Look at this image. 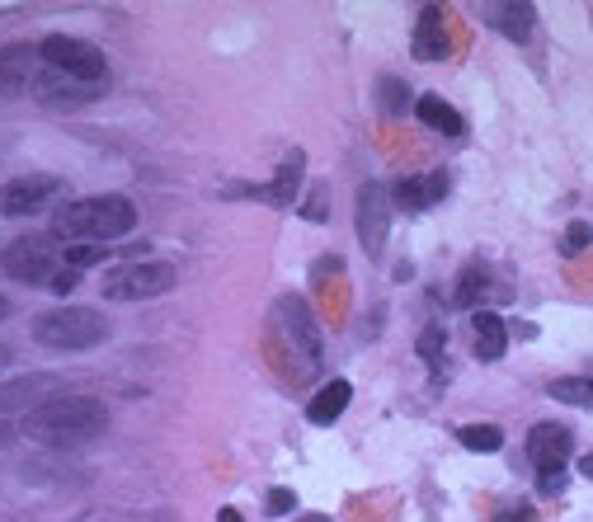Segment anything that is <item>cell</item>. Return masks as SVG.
<instances>
[{
  "label": "cell",
  "mask_w": 593,
  "mask_h": 522,
  "mask_svg": "<svg viewBox=\"0 0 593 522\" xmlns=\"http://www.w3.org/2000/svg\"><path fill=\"white\" fill-rule=\"evenodd\" d=\"M387 231H391V188L368 180L358 188V240L373 259L387 246Z\"/></svg>",
  "instance_id": "cell-8"
},
{
  "label": "cell",
  "mask_w": 593,
  "mask_h": 522,
  "mask_svg": "<svg viewBox=\"0 0 593 522\" xmlns=\"http://www.w3.org/2000/svg\"><path fill=\"white\" fill-rule=\"evenodd\" d=\"M410 52L420 62H443L448 57V29H443V10L439 6H424L420 20H414V43Z\"/></svg>",
  "instance_id": "cell-16"
},
{
  "label": "cell",
  "mask_w": 593,
  "mask_h": 522,
  "mask_svg": "<svg viewBox=\"0 0 593 522\" xmlns=\"http://www.w3.org/2000/svg\"><path fill=\"white\" fill-rule=\"evenodd\" d=\"M62 194L57 174H20L0 184V217H33Z\"/></svg>",
  "instance_id": "cell-7"
},
{
  "label": "cell",
  "mask_w": 593,
  "mask_h": 522,
  "mask_svg": "<svg viewBox=\"0 0 593 522\" xmlns=\"http://www.w3.org/2000/svg\"><path fill=\"white\" fill-rule=\"evenodd\" d=\"M570 452H574L570 428H561V424H537V428L528 433V457H532V466H537V476L565 471Z\"/></svg>",
  "instance_id": "cell-10"
},
{
  "label": "cell",
  "mask_w": 593,
  "mask_h": 522,
  "mask_svg": "<svg viewBox=\"0 0 593 522\" xmlns=\"http://www.w3.org/2000/svg\"><path fill=\"white\" fill-rule=\"evenodd\" d=\"M33 339L43 348H57V354H85V348H99L109 339V320L90 306H52L33 320Z\"/></svg>",
  "instance_id": "cell-3"
},
{
  "label": "cell",
  "mask_w": 593,
  "mask_h": 522,
  "mask_svg": "<svg viewBox=\"0 0 593 522\" xmlns=\"http://www.w3.org/2000/svg\"><path fill=\"white\" fill-rule=\"evenodd\" d=\"M39 43H10L0 47V95H29L39 80Z\"/></svg>",
  "instance_id": "cell-9"
},
{
  "label": "cell",
  "mask_w": 593,
  "mask_h": 522,
  "mask_svg": "<svg viewBox=\"0 0 593 522\" xmlns=\"http://www.w3.org/2000/svg\"><path fill=\"white\" fill-rule=\"evenodd\" d=\"M76 283H80V273H76V269H72V264H66V269H62V273H57V278H52V292H72V287H76Z\"/></svg>",
  "instance_id": "cell-31"
},
{
  "label": "cell",
  "mask_w": 593,
  "mask_h": 522,
  "mask_svg": "<svg viewBox=\"0 0 593 522\" xmlns=\"http://www.w3.org/2000/svg\"><path fill=\"white\" fill-rule=\"evenodd\" d=\"M589 240H593V226H589V221H574L570 231H565V250H570V254H580Z\"/></svg>",
  "instance_id": "cell-27"
},
{
  "label": "cell",
  "mask_w": 593,
  "mask_h": 522,
  "mask_svg": "<svg viewBox=\"0 0 593 522\" xmlns=\"http://www.w3.org/2000/svg\"><path fill=\"white\" fill-rule=\"evenodd\" d=\"M485 20H490V29H499L504 39L528 43L532 24H537V6H528V0H499V6H485Z\"/></svg>",
  "instance_id": "cell-15"
},
{
  "label": "cell",
  "mask_w": 593,
  "mask_h": 522,
  "mask_svg": "<svg viewBox=\"0 0 593 522\" xmlns=\"http://www.w3.org/2000/svg\"><path fill=\"white\" fill-rule=\"evenodd\" d=\"M476 358H485V362H495V358H504V348H509V329H504V320L499 316H490V311H481L476 316Z\"/></svg>",
  "instance_id": "cell-20"
},
{
  "label": "cell",
  "mask_w": 593,
  "mask_h": 522,
  "mask_svg": "<svg viewBox=\"0 0 593 522\" xmlns=\"http://www.w3.org/2000/svg\"><path fill=\"white\" fill-rule=\"evenodd\" d=\"M410 99L414 95H410V85L400 80V76H381L377 80V104H381V113H387V118H400L406 109H414Z\"/></svg>",
  "instance_id": "cell-23"
},
{
  "label": "cell",
  "mask_w": 593,
  "mask_h": 522,
  "mask_svg": "<svg viewBox=\"0 0 593 522\" xmlns=\"http://www.w3.org/2000/svg\"><path fill=\"white\" fill-rule=\"evenodd\" d=\"M278 320L288 325V339L302 348V358L316 368L321 362V329H316V320H311V306L302 297H283L278 302Z\"/></svg>",
  "instance_id": "cell-12"
},
{
  "label": "cell",
  "mask_w": 593,
  "mask_h": 522,
  "mask_svg": "<svg viewBox=\"0 0 593 522\" xmlns=\"http://www.w3.org/2000/svg\"><path fill=\"white\" fill-rule=\"evenodd\" d=\"M62 259H66V264H72V269L80 273V269L99 264V259H104V250H99V246H66V250H62Z\"/></svg>",
  "instance_id": "cell-26"
},
{
  "label": "cell",
  "mask_w": 593,
  "mask_h": 522,
  "mask_svg": "<svg viewBox=\"0 0 593 522\" xmlns=\"http://www.w3.org/2000/svg\"><path fill=\"white\" fill-rule=\"evenodd\" d=\"M62 391V381L57 377H14L0 387V414H10V410H39L47 405V400H57Z\"/></svg>",
  "instance_id": "cell-14"
},
{
  "label": "cell",
  "mask_w": 593,
  "mask_h": 522,
  "mask_svg": "<svg viewBox=\"0 0 593 522\" xmlns=\"http://www.w3.org/2000/svg\"><path fill=\"white\" fill-rule=\"evenodd\" d=\"M296 509V494L292 490H273L269 494V518H283V513H292Z\"/></svg>",
  "instance_id": "cell-28"
},
{
  "label": "cell",
  "mask_w": 593,
  "mask_h": 522,
  "mask_svg": "<svg viewBox=\"0 0 593 522\" xmlns=\"http://www.w3.org/2000/svg\"><path fill=\"white\" fill-rule=\"evenodd\" d=\"M6 362H10V354H6V348H0V368H6Z\"/></svg>",
  "instance_id": "cell-37"
},
{
  "label": "cell",
  "mask_w": 593,
  "mask_h": 522,
  "mask_svg": "<svg viewBox=\"0 0 593 522\" xmlns=\"http://www.w3.org/2000/svg\"><path fill=\"white\" fill-rule=\"evenodd\" d=\"M6 447H10V424L0 420V452H6Z\"/></svg>",
  "instance_id": "cell-34"
},
{
  "label": "cell",
  "mask_w": 593,
  "mask_h": 522,
  "mask_svg": "<svg viewBox=\"0 0 593 522\" xmlns=\"http://www.w3.org/2000/svg\"><path fill=\"white\" fill-rule=\"evenodd\" d=\"M6 273L14 278V283H29V287H39L47 283L52 287V278H57L66 269V259L52 250V240L47 236H24V240H14V246L6 250Z\"/></svg>",
  "instance_id": "cell-6"
},
{
  "label": "cell",
  "mask_w": 593,
  "mask_h": 522,
  "mask_svg": "<svg viewBox=\"0 0 593 522\" xmlns=\"http://www.w3.org/2000/svg\"><path fill=\"white\" fill-rule=\"evenodd\" d=\"M348 400H354V387H348V381L344 377H335V381H330V387H321L316 395H311V405H306V420L311 424H335L339 420V414L348 410Z\"/></svg>",
  "instance_id": "cell-17"
},
{
  "label": "cell",
  "mask_w": 593,
  "mask_h": 522,
  "mask_svg": "<svg viewBox=\"0 0 593 522\" xmlns=\"http://www.w3.org/2000/svg\"><path fill=\"white\" fill-rule=\"evenodd\" d=\"M457 443L466 452H481V457H495V452L504 447V428H495V424H466V428H457Z\"/></svg>",
  "instance_id": "cell-22"
},
{
  "label": "cell",
  "mask_w": 593,
  "mask_h": 522,
  "mask_svg": "<svg viewBox=\"0 0 593 522\" xmlns=\"http://www.w3.org/2000/svg\"><path fill=\"white\" fill-rule=\"evenodd\" d=\"M302 170H306V155L292 151L288 161H283V170H278V180H273L269 188H259V198L273 203V207H292L296 194H302Z\"/></svg>",
  "instance_id": "cell-19"
},
{
  "label": "cell",
  "mask_w": 593,
  "mask_h": 522,
  "mask_svg": "<svg viewBox=\"0 0 593 522\" xmlns=\"http://www.w3.org/2000/svg\"><path fill=\"white\" fill-rule=\"evenodd\" d=\"M174 283H180V269H174V264L132 259V264H118L114 273H104V297H114V302H151V297H165Z\"/></svg>",
  "instance_id": "cell-5"
},
{
  "label": "cell",
  "mask_w": 593,
  "mask_h": 522,
  "mask_svg": "<svg viewBox=\"0 0 593 522\" xmlns=\"http://www.w3.org/2000/svg\"><path fill=\"white\" fill-rule=\"evenodd\" d=\"M306 522H330V518H306Z\"/></svg>",
  "instance_id": "cell-38"
},
{
  "label": "cell",
  "mask_w": 593,
  "mask_h": 522,
  "mask_svg": "<svg viewBox=\"0 0 593 522\" xmlns=\"http://www.w3.org/2000/svg\"><path fill=\"white\" fill-rule=\"evenodd\" d=\"M485 287H490V273L481 264H471L462 278H457V306H476L485 297Z\"/></svg>",
  "instance_id": "cell-24"
},
{
  "label": "cell",
  "mask_w": 593,
  "mask_h": 522,
  "mask_svg": "<svg viewBox=\"0 0 593 522\" xmlns=\"http://www.w3.org/2000/svg\"><path fill=\"white\" fill-rule=\"evenodd\" d=\"M217 522H240V513H236V509H222V513H217Z\"/></svg>",
  "instance_id": "cell-35"
},
{
  "label": "cell",
  "mask_w": 593,
  "mask_h": 522,
  "mask_svg": "<svg viewBox=\"0 0 593 522\" xmlns=\"http://www.w3.org/2000/svg\"><path fill=\"white\" fill-rule=\"evenodd\" d=\"M580 476L593 480V452H589V457H580Z\"/></svg>",
  "instance_id": "cell-33"
},
{
  "label": "cell",
  "mask_w": 593,
  "mask_h": 522,
  "mask_svg": "<svg viewBox=\"0 0 593 522\" xmlns=\"http://www.w3.org/2000/svg\"><path fill=\"white\" fill-rule=\"evenodd\" d=\"M414 118H420L424 128H433V132H443V137H462L466 132V123H462V113L452 109V104L443 99V95H420L414 99Z\"/></svg>",
  "instance_id": "cell-18"
},
{
  "label": "cell",
  "mask_w": 593,
  "mask_h": 522,
  "mask_svg": "<svg viewBox=\"0 0 593 522\" xmlns=\"http://www.w3.org/2000/svg\"><path fill=\"white\" fill-rule=\"evenodd\" d=\"M495 522H537V509H528V503L522 509H499Z\"/></svg>",
  "instance_id": "cell-29"
},
{
  "label": "cell",
  "mask_w": 593,
  "mask_h": 522,
  "mask_svg": "<svg viewBox=\"0 0 593 522\" xmlns=\"http://www.w3.org/2000/svg\"><path fill=\"white\" fill-rule=\"evenodd\" d=\"M547 395L561 400V405H574V410H593V377H556Z\"/></svg>",
  "instance_id": "cell-21"
},
{
  "label": "cell",
  "mask_w": 593,
  "mask_h": 522,
  "mask_svg": "<svg viewBox=\"0 0 593 522\" xmlns=\"http://www.w3.org/2000/svg\"><path fill=\"white\" fill-rule=\"evenodd\" d=\"M39 57H43L47 72H57V76H72V80H85V85H109V57L85 39L52 33V39L39 43Z\"/></svg>",
  "instance_id": "cell-4"
},
{
  "label": "cell",
  "mask_w": 593,
  "mask_h": 522,
  "mask_svg": "<svg viewBox=\"0 0 593 522\" xmlns=\"http://www.w3.org/2000/svg\"><path fill=\"white\" fill-rule=\"evenodd\" d=\"M448 198V174H406L391 184V203L406 213H429L433 203Z\"/></svg>",
  "instance_id": "cell-13"
},
{
  "label": "cell",
  "mask_w": 593,
  "mask_h": 522,
  "mask_svg": "<svg viewBox=\"0 0 593 522\" xmlns=\"http://www.w3.org/2000/svg\"><path fill=\"white\" fill-rule=\"evenodd\" d=\"M302 213H306V221H325V188H316V198H311Z\"/></svg>",
  "instance_id": "cell-32"
},
{
  "label": "cell",
  "mask_w": 593,
  "mask_h": 522,
  "mask_svg": "<svg viewBox=\"0 0 593 522\" xmlns=\"http://www.w3.org/2000/svg\"><path fill=\"white\" fill-rule=\"evenodd\" d=\"M537 490H542V494H561V490H565V471H551V476H537Z\"/></svg>",
  "instance_id": "cell-30"
},
{
  "label": "cell",
  "mask_w": 593,
  "mask_h": 522,
  "mask_svg": "<svg viewBox=\"0 0 593 522\" xmlns=\"http://www.w3.org/2000/svg\"><path fill=\"white\" fill-rule=\"evenodd\" d=\"M443 348H448V329H439V325H429V329H424V335H420V339H414V354H420L424 362H433V358H439V354H443Z\"/></svg>",
  "instance_id": "cell-25"
},
{
  "label": "cell",
  "mask_w": 593,
  "mask_h": 522,
  "mask_svg": "<svg viewBox=\"0 0 593 522\" xmlns=\"http://www.w3.org/2000/svg\"><path fill=\"white\" fill-rule=\"evenodd\" d=\"M33 95H39L43 104H52V109H80V104H90L95 95H104V85H85V80H72V76H57V72H39V80H33Z\"/></svg>",
  "instance_id": "cell-11"
},
{
  "label": "cell",
  "mask_w": 593,
  "mask_h": 522,
  "mask_svg": "<svg viewBox=\"0 0 593 522\" xmlns=\"http://www.w3.org/2000/svg\"><path fill=\"white\" fill-rule=\"evenodd\" d=\"M6 316H10V302H6V297H0V320H6Z\"/></svg>",
  "instance_id": "cell-36"
},
{
  "label": "cell",
  "mask_w": 593,
  "mask_h": 522,
  "mask_svg": "<svg viewBox=\"0 0 593 522\" xmlns=\"http://www.w3.org/2000/svg\"><path fill=\"white\" fill-rule=\"evenodd\" d=\"M109 428V410L95 395H57L47 405L24 414V433L33 443L47 447H72V443H90Z\"/></svg>",
  "instance_id": "cell-1"
},
{
  "label": "cell",
  "mask_w": 593,
  "mask_h": 522,
  "mask_svg": "<svg viewBox=\"0 0 593 522\" xmlns=\"http://www.w3.org/2000/svg\"><path fill=\"white\" fill-rule=\"evenodd\" d=\"M137 226V207L123 194H99V198H80L66 203L57 221H52V236L57 240H80V246H104V240H118Z\"/></svg>",
  "instance_id": "cell-2"
}]
</instances>
